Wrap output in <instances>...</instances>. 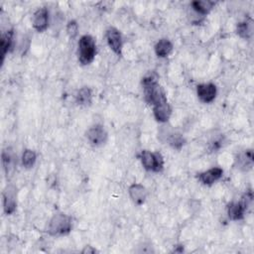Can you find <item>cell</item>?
<instances>
[{
  "label": "cell",
  "mask_w": 254,
  "mask_h": 254,
  "mask_svg": "<svg viewBox=\"0 0 254 254\" xmlns=\"http://www.w3.org/2000/svg\"><path fill=\"white\" fill-rule=\"evenodd\" d=\"M238 166L240 169L243 170H250L253 166V151L251 149L245 150L243 153L238 155V158L236 159Z\"/></svg>",
  "instance_id": "cell-18"
},
{
  "label": "cell",
  "mask_w": 254,
  "mask_h": 254,
  "mask_svg": "<svg viewBox=\"0 0 254 254\" xmlns=\"http://www.w3.org/2000/svg\"><path fill=\"white\" fill-rule=\"evenodd\" d=\"M13 30H8L1 37V58L4 61L5 56L11 52L13 47Z\"/></svg>",
  "instance_id": "cell-16"
},
{
  "label": "cell",
  "mask_w": 254,
  "mask_h": 254,
  "mask_svg": "<svg viewBox=\"0 0 254 254\" xmlns=\"http://www.w3.org/2000/svg\"><path fill=\"white\" fill-rule=\"evenodd\" d=\"M237 34L243 39L250 38V36L252 34V25H251V23H249L247 21L239 23L237 25Z\"/></svg>",
  "instance_id": "cell-22"
},
{
  "label": "cell",
  "mask_w": 254,
  "mask_h": 254,
  "mask_svg": "<svg viewBox=\"0 0 254 254\" xmlns=\"http://www.w3.org/2000/svg\"><path fill=\"white\" fill-rule=\"evenodd\" d=\"M105 36H106V41H107L109 48L116 55H121L123 41H122V36H121L120 31L114 27H109L106 30Z\"/></svg>",
  "instance_id": "cell-7"
},
{
  "label": "cell",
  "mask_w": 254,
  "mask_h": 254,
  "mask_svg": "<svg viewBox=\"0 0 254 254\" xmlns=\"http://www.w3.org/2000/svg\"><path fill=\"white\" fill-rule=\"evenodd\" d=\"M66 33L70 39H74L78 34V25L74 20H70L66 25Z\"/></svg>",
  "instance_id": "cell-23"
},
{
  "label": "cell",
  "mask_w": 254,
  "mask_h": 254,
  "mask_svg": "<svg viewBox=\"0 0 254 254\" xmlns=\"http://www.w3.org/2000/svg\"><path fill=\"white\" fill-rule=\"evenodd\" d=\"M155 54L159 58L167 57L173 50V44L168 39H161L155 45Z\"/></svg>",
  "instance_id": "cell-17"
},
{
  "label": "cell",
  "mask_w": 254,
  "mask_h": 254,
  "mask_svg": "<svg viewBox=\"0 0 254 254\" xmlns=\"http://www.w3.org/2000/svg\"><path fill=\"white\" fill-rule=\"evenodd\" d=\"M78 61L81 64H89L96 55L95 40L90 35H83L78 41Z\"/></svg>",
  "instance_id": "cell-2"
},
{
  "label": "cell",
  "mask_w": 254,
  "mask_h": 254,
  "mask_svg": "<svg viewBox=\"0 0 254 254\" xmlns=\"http://www.w3.org/2000/svg\"><path fill=\"white\" fill-rule=\"evenodd\" d=\"M37 160V155L33 150L30 149H26L23 152L22 155V165L26 168V169H30L32 168Z\"/></svg>",
  "instance_id": "cell-21"
},
{
  "label": "cell",
  "mask_w": 254,
  "mask_h": 254,
  "mask_svg": "<svg viewBox=\"0 0 254 254\" xmlns=\"http://www.w3.org/2000/svg\"><path fill=\"white\" fill-rule=\"evenodd\" d=\"M17 207V189L13 185H8L3 190V208L6 214H12Z\"/></svg>",
  "instance_id": "cell-5"
},
{
  "label": "cell",
  "mask_w": 254,
  "mask_h": 254,
  "mask_svg": "<svg viewBox=\"0 0 254 254\" xmlns=\"http://www.w3.org/2000/svg\"><path fill=\"white\" fill-rule=\"evenodd\" d=\"M223 175V170L219 167H213L205 172L198 174L197 178L199 182L205 186H210L217 182Z\"/></svg>",
  "instance_id": "cell-12"
},
{
  "label": "cell",
  "mask_w": 254,
  "mask_h": 254,
  "mask_svg": "<svg viewBox=\"0 0 254 254\" xmlns=\"http://www.w3.org/2000/svg\"><path fill=\"white\" fill-rule=\"evenodd\" d=\"M107 132L102 125H94L86 131V138L92 146H101L107 140Z\"/></svg>",
  "instance_id": "cell-6"
},
{
  "label": "cell",
  "mask_w": 254,
  "mask_h": 254,
  "mask_svg": "<svg viewBox=\"0 0 254 254\" xmlns=\"http://www.w3.org/2000/svg\"><path fill=\"white\" fill-rule=\"evenodd\" d=\"M2 165L6 176H10L17 165V156L11 148H6L2 151Z\"/></svg>",
  "instance_id": "cell-10"
},
{
  "label": "cell",
  "mask_w": 254,
  "mask_h": 254,
  "mask_svg": "<svg viewBox=\"0 0 254 254\" xmlns=\"http://www.w3.org/2000/svg\"><path fill=\"white\" fill-rule=\"evenodd\" d=\"M129 196L136 205H141L145 202L148 192L146 188L141 184H133L128 189Z\"/></svg>",
  "instance_id": "cell-11"
},
{
  "label": "cell",
  "mask_w": 254,
  "mask_h": 254,
  "mask_svg": "<svg viewBox=\"0 0 254 254\" xmlns=\"http://www.w3.org/2000/svg\"><path fill=\"white\" fill-rule=\"evenodd\" d=\"M142 85L144 90V98L148 104L154 106L160 102L167 101L166 93L159 84L157 76L154 73L146 75L142 79Z\"/></svg>",
  "instance_id": "cell-1"
},
{
  "label": "cell",
  "mask_w": 254,
  "mask_h": 254,
  "mask_svg": "<svg viewBox=\"0 0 254 254\" xmlns=\"http://www.w3.org/2000/svg\"><path fill=\"white\" fill-rule=\"evenodd\" d=\"M167 135H164L168 143L175 149H181L184 145V138L181 136V134H177L174 131H165L164 132Z\"/></svg>",
  "instance_id": "cell-20"
},
{
  "label": "cell",
  "mask_w": 254,
  "mask_h": 254,
  "mask_svg": "<svg viewBox=\"0 0 254 254\" xmlns=\"http://www.w3.org/2000/svg\"><path fill=\"white\" fill-rule=\"evenodd\" d=\"M49 25V12L46 8L38 9L33 15V27L38 32H44Z\"/></svg>",
  "instance_id": "cell-9"
},
{
  "label": "cell",
  "mask_w": 254,
  "mask_h": 254,
  "mask_svg": "<svg viewBox=\"0 0 254 254\" xmlns=\"http://www.w3.org/2000/svg\"><path fill=\"white\" fill-rule=\"evenodd\" d=\"M140 160L145 170L150 172H161L164 168V158L159 152L143 150L140 154Z\"/></svg>",
  "instance_id": "cell-4"
},
{
  "label": "cell",
  "mask_w": 254,
  "mask_h": 254,
  "mask_svg": "<svg viewBox=\"0 0 254 254\" xmlns=\"http://www.w3.org/2000/svg\"><path fill=\"white\" fill-rule=\"evenodd\" d=\"M71 218L64 213H56L50 219L48 225V232L53 236L65 235L71 230Z\"/></svg>",
  "instance_id": "cell-3"
},
{
  "label": "cell",
  "mask_w": 254,
  "mask_h": 254,
  "mask_svg": "<svg viewBox=\"0 0 254 254\" xmlns=\"http://www.w3.org/2000/svg\"><path fill=\"white\" fill-rule=\"evenodd\" d=\"M214 2L210 0H195L190 3L191 9L198 15L204 16L209 13V11L213 8Z\"/></svg>",
  "instance_id": "cell-15"
},
{
  "label": "cell",
  "mask_w": 254,
  "mask_h": 254,
  "mask_svg": "<svg viewBox=\"0 0 254 254\" xmlns=\"http://www.w3.org/2000/svg\"><path fill=\"white\" fill-rule=\"evenodd\" d=\"M153 114H154L155 119L158 122H161V123L167 122L172 114V108H171L170 104L168 103V100L154 105L153 106Z\"/></svg>",
  "instance_id": "cell-13"
},
{
  "label": "cell",
  "mask_w": 254,
  "mask_h": 254,
  "mask_svg": "<svg viewBox=\"0 0 254 254\" xmlns=\"http://www.w3.org/2000/svg\"><path fill=\"white\" fill-rule=\"evenodd\" d=\"M217 89L213 83H201L196 86V94L204 103L212 102L216 97Z\"/></svg>",
  "instance_id": "cell-8"
},
{
  "label": "cell",
  "mask_w": 254,
  "mask_h": 254,
  "mask_svg": "<svg viewBox=\"0 0 254 254\" xmlns=\"http://www.w3.org/2000/svg\"><path fill=\"white\" fill-rule=\"evenodd\" d=\"M247 206L243 201H233L227 206V214L231 220H241L244 217V213Z\"/></svg>",
  "instance_id": "cell-14"
},
{
  "label": "cell",
  "mask_w": 254,
  "mask_h": 254,
  "mask_svg": "<svg viewBox=\"0 0 254 254\" xmlns=\"http://www.w3.org/2000/svg\"><path fill=\"white\" fill-rule=\"evenodd\" d=\"M92 93L90 88L87 86H83L77 90L75 94V101L79 105H89L91 103Z\"/></svg>",
  "instance_id": "cell-19"
},
{
  "label": "cell",
  "mask_w": 254,
  "mask_h": 254,
  "mask_svg": "<svg viewBox=\"0 0 254 254\" xmlns=\"http://www.w3.org/2000/svg\"><path fill=\"white\" fill-rule=\"evenodd\" d=\"M83 254H92V253H95L96 250L94 248H92V246H85L82 251H81Z\"/></svg>",
  "instance_id": "cell-24"
}]
</instances>
